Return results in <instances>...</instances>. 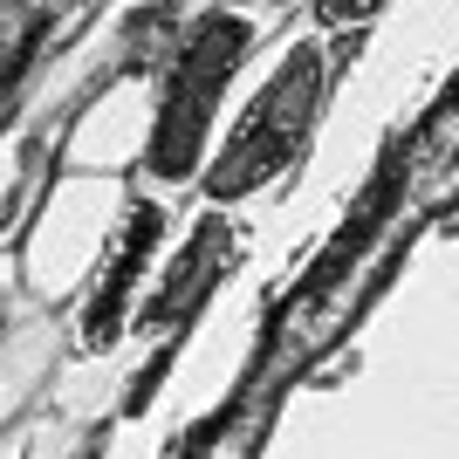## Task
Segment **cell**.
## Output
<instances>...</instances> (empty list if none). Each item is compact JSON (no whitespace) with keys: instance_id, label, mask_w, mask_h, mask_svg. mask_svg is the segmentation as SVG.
I'll return each mask as SVG.
<instances>
[{"instance_id":"obj_5","label":"cell","mask_w":459,"mask_h":459,"mask_svg":"<svg viewBox=\"0 0 459 459\" xmlns=\"http://www.w3.org/2000/svg\"><path fill=\"white\" fill-rule=\"evenodd\" d=\"M261 7H295V0H261Z\"/></svg>"},{"instance_id":"obj_1","label":"cell","mask_w":459,"mask_h":459,"mask_svg":"<svg viewBox=\"0 0 459 459\" xmlns=\"http://www.w3.org/2000/svg\"><path fill=\"white\" fill-rule=\"evenodd\" d=\"M254 48V21L220 7V14H199L178 41L172 69H165V96H158V137H152V158L144 172L152 178H186L199 172L206 158V137L220 124V103H227V82L240 76V62Z\"/></svg>"},{"instance_id":"obj_4","label":"cell","mask_w":459,"mask_h":459,"mask_svg":"<svg viewBox=\"0 0 459 459\" xmlns=\"http://www.w3.org/2000/svg\"><path fill=\"white\" fill-rule=\"evenodd\" d=\"M384 0H316V21L323 28H350V21H364V14H377Z\"/></svg>"},{"instance_id":"obj_3","label":"cell","mask_w":459,"mask_h":459,"mask_svg":"<svg viewBox=\"0 0 459 459\" xmlns=\"http://www.w3.org/2000/svg\"><path fill=\"white\" fill-rule=\"evenodd\" d=\"M220 261H227V227H199L192 233V247L178 254V268H172V281L158 288L152 295V323H172V316H186L192 308V295H199V288H206V274L220 268Z\"/></svg>"},{"instance_id":"obj_2","label":"cell","mask_w":459,"mask_h":459,"mask_svg":"<svg viewBox=\"0 0 459 459\" xmlns=\"http://www.w3.org/2000/svg\"><path fill=\"white\" fill-rule=\"evenodd\" d=\"M316 110H323V48L302 41V48L281 56L268 90L247 103V117L233 124V137L206 165V192L212 199H240V192L268 186L274 172H288L295 152H302V137H308V124H316Z\"/></svg>"}]
</instances>
